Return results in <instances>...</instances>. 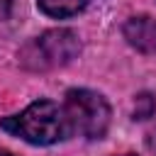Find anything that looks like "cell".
Listing matches in <instances>:
<instances>
[{
    "instance_id": "obj_1",
    "label": "cell",
    "mask_w": 156,
    "mask_h": 156,
    "mask_svg": "<svg viewBox=\"0 0 156 156\" xmlns=\"http://www.w3.org/2000/svg\"><path fill=\"white\" fill-rule=\"evenodd\" d=\"M0 129L20 136L34 146H49L63 141L73 134V124L66 115V107L54 100H34L20 115L0 119Z\"/></svg>"
},
{
    "instance_id": "obj_2",
    "label": "cell",
    "mask_w": 156,
    "mask_h": 156,
    "mask_svg": "<svg viewBox=\"0 0 156 156\" xmlns=\"http://www.w3.org/2000/svg\"><path fill=\"white\" fill-rule=\"evenodd\" d=\"M66 115L73 124V132H78L85 139H102L110 129V105L107 100L88 88H71L63 100Z\"/></svg>"
},
{
    "instance_id": "obj_3",
    "label": "cell",
    "mask_w": 156,
    "mask_h": 156,
    "mask_svg": "<svg viewBox=\"0 0 156 156\" xmlns=\"http://www.w3.org/2000/svg\"><path fill=\"white\" fill-rule=\"evenodd\" d=\"M80 51V41L71 29H49L22 49V63L34 58L29 68H56L71 63Z\"/></svg>"
},
{
    "instance_id": "obj_4",
    "label": "cell",
    "mask_w": 156,
    "mask_h": 156,
    "mask_svg": "<svg viewBox=\"0 0 156 156\" xmlns=\"http://www.w3.org/2000/svg\"><path fill=\"white\" fill-rule=\"evenodd\" d=\"M124 39L141 54H156V20L149 15L129 17L122 27Z\"/></svg>"
},
{
    "instance_id": "obj_5",
    "label": "cell",
    "mask_w": 156,
    "mask_h": 156,
    "mask_svg": "<svg viewBox=\"0 0 156 156\" xmlns=\"http://www.w3.org/2000/svg\"><path fill=\"white\" fill-rule=\"evenodd\" d=\"M39 10L54 20H66L85 10L88 0H37Z\"/></svg>"
},
{
    "instance_id": "obj_6",
    "label": "cell",
    "mask_w": 156,
    "mask_h": 156,
    "mask_svg": "<svg viewBox=\"0 0 156 156\" xmlns=\"http://www.w3.org/2000/svg\"><path fill=\"white\" fill-rule=\"evenodd\" d=\"M154 112H156L154 95H149V93L136 95V100H134V119H149Z\"/></svg>"
},
{
    "instance_id": "obj_7",
    "label": "cell",
    "mask_w": 156,
    "mask_h": 156,
    "mask_svg": "<svg viewBox=\"0 0 156 156\" xmlns=\"http://www.w3.org/2000/svg\"><path fill=\"white\" fill-rule=\"evenodd\" d=\"M12 5H15V0H0V22L10 17V12H12Z\"/></svg>"
},
{
    "instance_id": "obj_8",
    "label": "cell",
    "mask_w": 156,
    "mask_h": 156,
    "mask_svg": "<svg viewBox=\"0 0 156 156\" xmlns=\"http://www.w3.org/2000/svg\"><path fill=\"white\" fill-rule=\"evenodd\" d=\"M149 149L156 154V132H151V134H149Z\"/></svg>"
},
{
    "instance_id": "obj_9",
    "label": "cell",
    "mask_w": 156,
    "mask_h": 156,
    "mask_svg": "<svg viewBox=\"0 0 156 156\" xmlns=\"http://www.w3.org/2000/svg\"><path fill=\"white\" fill-rule=\"evenodd\" d=\"M0 156H15L12 151H7V149H0Z\"/></svg>"
},
{
    "instance_id": "obj_10",
    "label": "cell",
    "mask_w": 156,
    "mask_h": 156,
    "mask_svg": "<svg viewBox=\"0 0 156 156\" xmlns=\"http://www.w3.org/2000/svg\"><path fill=\"white\" fill-rule=\"evenodd\" d=\"M124 156H134V154H124Z\"/></svg>"
}]
</instances>
